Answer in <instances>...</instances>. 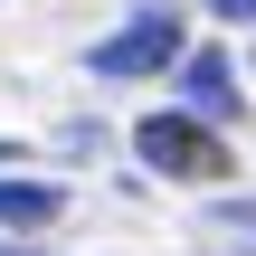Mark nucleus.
I'll list each match as a JSON object with an SVG mask.
<instances>
[{
	"instance_id": "nucleus-4",
	"label": "nucleus",
	"mask_w": 256,
	"mask_h": 256,
	"mask_svg": "<svg viewBox=\"0 0 256 256\" xmlns=\"http://www.w3.org/2000/svg\"><path fill=\"white\" fill-rule=\"evenodd\" d=\"M190 104H200V114H238V86H228L218 48H200V57H190Z\"/></svg>"
},
{
	"instance_id": "nucleus-1",
	"label": "nucleus",
	"mask_w": 256,
	"mask_h": 256,
	"mask_svg": "<svg viewBox=\"0 0 256 256\" xmlns=\"http://www.w3.org/2000/svg\"><path fill=\"white\" fill-rule=\"evenodd\" d=\"M133 152L162 171V180H228V142L190 114H142L133 124Z\"/></svg>"
},
{
	"instance_id": "nucleus-2",
	"label": "nucleus",
	"mask_w": 256,
	"mask_h": 256,
	"mask_svg": "<svg viewBox=\"0 0 256 256\" xmlns=\"http://www.w3.org/2000/svg\"><path fill=\"white\" fill-rule=\"evenodd\" d=\"M171 57H180V19H171V10H142V19L114 28L86 66H95V76H152V66H171Z\"/></svg>"
},
{
	"instance_id": "nucleus-3",
	"label": "nucleus",
	"mask_w": 256,
	"mask_h": 256,
	"mask_svg": "<svg viewBox=\"0 0 256 256\" xmlns=\"http://www.w3.org/2000/svg\"><path fill=\"white\" fill-rule=\"evenodd\" d=\"M57 209H66V190H48V180H19V171L0 180V228H48Z\"/></svg>"
},
{
	"instance_id": "nucleus-5",
	"label": "nucleus",
	"mask_w": 256,
	"mask_h": 256,
	"mask_svg": "<svg viewBox=\"0 0 256 256\" xmlns=\"http://www.w3.org/2000/svg\"><path fill=\"white\" fill-rule=\"evenodd\" d=\"M209 19H256V0H200Z\"/></svg>"
}]
</instances>
